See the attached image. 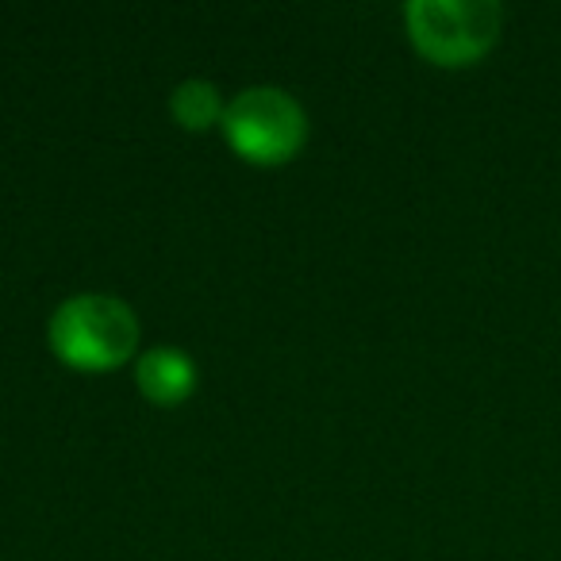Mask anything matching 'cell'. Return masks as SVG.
Segmentation results:
<instances>
[{"label":"cell","instance_id":"obj_4","mask_svg":"<svg viewBox=\"0 0 561 561\" xmlns=\"http://www.w3.org/2000/svg\"><path fill=\"white\" fill-rule=\"evenodd\" d=\"M135 385H139L142 400L158 408H178L193 397L196 389V362L185 351L173 346H154L139 358L135 369Z\"/></svg>","mask_w":561,"mask_h":561},{"label":"cell","instance_id":"obj_2","mask_svg":"<svg viewBox=\"0 0 561 561\" xmlns=\"http://www.w3.org/2000/svg\"><path fill=\"white\" fill-rule=\"evenodd\" d=\"M404 20L415 50L446 70L481 62L504 27L496 0H412Z\"/></svg>","mask_w":561,"mask_h":561},{"label":"cell","instance_id":"obj_1","mask_svg":"<svg viewBox=\"0 0 561 561\" xmlns=\"http://www.w3.org/2000/svg\"><path fill=\"white\" fill-rule=\"evenodd\" d=\"M139 346V320L131 305L104 293H81L50 316V351L81 374L119 369Z\"/></svg>","mask_w":561,"mask_h":561},{"label":"cell","instance_id":"obj_3","mask_svg":"<svg viewBox=\"0 0 561 561\" xmlns=\"http://www.w3.org/2000/svg\"><path fill=\"white\" fill-rule=\"evenodd\" d=\"M224 139L242 162L285 165L308 139V116L285 89L254 85L227 101Z\"/></svg>","mask_w":561,"mask_h":561},{"label":"cell","instance_id":"obj_5","mask_svg":"<svg viewBox=\"0 0 561 561\" xmlns=\"http://www.w3.org/2000/svg\"><path fill=\"white\" fill-rule=\"evenodd\" d=\"M170 112L173 119H178L185 131H208V127H219L224 124V96H219V89L211 85V81H181L178 89H173L170 96Z\"/></svg>","mask_w":561,"mask_h":561}]
</instances>
